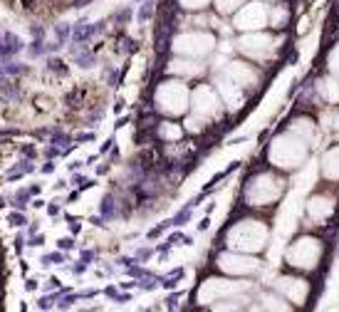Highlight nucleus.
Listing matches in <instances>:
<instances>
[{"instance_id": "obj_35", "label": "nucleus", "mask_w": 339, "mask_h": 312, "mask_svg": "<svg viewBox=\"0 0 339 312\" xmlns=\"http://www.w3.org/2000/svg\"><path fill=\"white\" fill-rule=\"evenodd\" d=\"M65 218H67V223H70V230H72V236H77V233H79V230H82V221H79V218H74V216H65Z\"/></svg>"}, {"instance_id": "obj_4", "label": "nucleus", "mask_w": 339, "mask_h": 312, "mask_svg": "<svg viewBox=\"0 0 339 312\" xmlns=\"http://www.w3.org/2000/svg\"><path fill=\"white\" fill-rule=\"evenodd\" d=\"M322 256V245L320 241L314 238H300L290 245L287 250V263L295 265V268H305V270H312L317 265V260Z\"/></svg>"}, {"instance_id": "obj_15", "label": "nucleus", "mask_w": 339, "mask_h": 312, "mask_svg": "<svg viewBox=\"0 0 339 312\" xmlns=\"http://www.w3.org/2000/svg\"><path fill=\"white\" fill-rule=\"evenodd\" d=\"M151 17H154V0H144V5H139V10H136V23L144 25Z\"/></svg>"}, {"instance_id": "obj_49", "label": "nucleus", "mask_w": 339, "mask_h": 312, "mask_svg": "<svg viewBox=\"0 0 339 312\" xmlns=\"http://www.w3.org/2000/svg\"><path fill=\"white\" fill-rule=\"evenodd\" d=\"M208 223H211L208 218H203V221H198V230H201V233H203V230H208Z\"/></svg>"}, {"instance_id": "obj_43", "label": "nucleus", "mask_w": 339, "mask_h": 312, "mask_svg": "<svg viewBox=\"0 0 339 312\" xmlns=\"http://www.w3.org/2000/svg\"><path fill=\"white\" fill-rule=\"evenodd\" d=\"M37 280H35V278H28V280H25V292H35V290H37Z\"/></svg>"}, {"instance_id": "obj_33", "label": "nucleus", "mask_w": 339, "mask_h": 312, "mask_svg": "<svg viewBox=\"0 0 339 312\" xmlns=\"http://www.w3.org/2000/svg\"><path fill=\"white\" fill-rule=\"evenodd\" d=\"M329 70L334 72V74H339V45L332 50V55H329Z\"/></svg>"}, {"instance_id": "obj_16", "label": "nucleus", "mask_w": 339, "mask_h": 312, "mask_svg": "<svg viewBox=\"0 0 339 312\" xmlns=\"http://www.w3.org/2000/svg\"><path fill=\"white\" fill-rule=\"evenodd\" d=\"M102 80H104V85H109V87H119V67L104 65V70H102Z\"/></svg>"}, {"instance_id": "obj_56", "label": "nucleus", "mask_w": 339, "mask_h": 312, "mask_svg": "<svg viewBox=\"0 0 339 312\" xmlns=\"http://www.w3.org/2000/svg\"><path fill=\"white\" fill-rule=\"evenodd\" d=\"M32 206H35V208H45V201H40V199L32 201Z\"/></svg>"}, {"instance_id": "obj_22", "label": "nucleus", "mask_w": 339, "mask_h": 312, "mask_svg": "<svg viewBox=\"0 0 339 312\" xmlns=\"http://www.w3.org/2000/svg\"><path fill=\"white\" fill-rule=\"evenodd\" d=\"M72 184H74L77 188H79V191H82V193H85V191H89V188L97 184V181H94V179H85L82 173H77V171H74V176H72Z\"/></svg>"}, {"instance_id": "obj_36", "label": "nucleus", "mask_w": 339, "mask_h": 312, "mask_svg": "<svg viewBox=\"0 0 339 312\" xmlns=\"http://www.w3.org/2000/svg\"><path fill=\"white\" fill-rule=\"evenodd\" d=\"M57 171V164H55V159H47L43 166H40V173H45V176H50V173H55Z\"/></svg>"}, {"instance_id": "obj_54", "label": "nucleus", "mask_w": 339, "mask_h": 312, "mask_svg": "<svg viewBox=\"0 0 339 312\" xmlns=\"http://www.w3.org/2000/svg\"><path fill=\"white\" fill-rule=\"evenodd\" d=\"M122 109H124V102L116 100V104H114V112H122Z\"/></svg>"}, {"instance_id": "obj_20", "label": "nucleus", "mask_w": 339, "mask_h": 312, "mask_svg": "<svg viewBox=\"0 0 339 312\" xmlns=\"http://www.w3.org/2000/svg\"><path fill=\"white\" fill-rule=\"evenodd\" d=\"M8 221H10V226H15V228L28 226V216H25V211H17V208L8 213Z\"/></svg>"}, {"instance_id": "obj_48", "label": "nucleus", "mask_w": 339, "mask_h": 312, "mask_svg": "<svg viewBox=\"0 0 339 312\" xmlns=\"http://www.w3.org/2000/svg\"><path fill=\"white\" fill-rule=\"evenodd\" d=\"M28 191H30V193H32V196H37V193L43 191V186H40V184H32V186H30V188H28Z\"/></svg>"}, {"instance_id": "obj_10", "label": "nucleus", "mask_w": 339, "mask_h": 312, "mask_svg": "<svg viewBox=\"0 0 339 312\" xmlns=\"http://www.w3.org/2000/svg\"><path fill=\"white\" fill-rule=\"evenodd\" d=\"M322 171H325L327 179H334L339 181V146L329 149L325 154V161H322Z\"/></svg>"}, {"instance_id": "obj_26", "label": "nucleus", "mask_w": 339, "mask_h": 312, "mask_svg": "<svg viewBox=\"0 0 339 312\" xmlns=\"http://www.w3.org/2000/svg\"><path fill=\"white\" fill-rule=\"evenodd\" d=\"M102 116H104V109H94V112L85 114V127H99V122H102Z\"/></svg>"}, {"instance_id": "obj_23", "label": "nucleus", "mask_w": 339, "mask_h": 312, "mask_svg": "<svg viewBox=\"0 0 339 312\" xmlns=\"http://www.w3.org/2000/svg\"><path fill=\"white\" fill-rule=\"evenodd\" d=\"M136 50H139V43H136V40H131V37H127V35L119 37V52L131 55V52H136Z\"/></svg>"}, {"instance_id": "obj_9", "label": "nucleus", "mask_w": 339, "mask_h": 312, "mask_svg": "<svg viewBox=\"0 0 339 312\" xmlns=\"http://www.w3.org/2000/svg\"><path fill=\"white\" fill-rule=\"evenodd\" d=\"M332 211H334V201L325 199V196H314V199H310V203H307V213H310V218H314V221H325V218H329Z\"/></svg>"}, {"instance_id": "obj_5", "label": "nucleus", "mask_w": 339, "mask_h": 312, "mask_svg": "<svg viewBox=\"0 0 339 312\" xmlns=\"http://www.w3.org/2000/svg\"><path fill=\"white\" fill-rule=\"evenodd\" d=\"M268 23V10L263 3H250V5H243V10L235 17V28L241 30H260Z\"/></svg>"}, {"instance_id": "obj_14", "label": "nucleus", "mask_w": 339, "mask_h": 312, "mask_svg": "<svg viewBox=\"0 0 339 312\" xmlns=\"http://www.w3.org/2000/svg\"><path fill=\"white\" fill-rule=\"evenodd\" d=\"M191 216H193V206H191V203H186L184 208H181V211H178L176 216H173V218H171V226H173V228L186 226V223L191 221Z\"/></svg>"}, {"instance_id": "obj_58", "label": "nucleus", "mask_w": 339, "mask_h": 312, "mask_svg": "<svg viewBox=\"0 0 339 312\" xmlns=\"http://www.w3.org/2000/svg\"><path fill=\"white\" fill-rule=\"evenodd\" d=\"M5 206H8V199H5V196H0V208H5Z\"/></svg>"}, {"instance_id": "obj_31", "label": "nucleus", "mask_w": 339, "mask_h": 312, "mask_svg": "<svg viewBox=\"0 0 339 312\" xmlns=\"http://www.w3.org/2000/svg\"><path fill=\"white\" fill-rule=\"evenodd\" d=\"M285 20H287V13H285L283 8H275V15H270V23H272L275 28H280Z\"/></svg>"}, {"instance_id": "obj_19", "label": "nucleus", "mask_w": 339, "mask_h": 312, "mask_svg": "<svg viewBox=\"0 0 339 312\" xmlns=\"http://www.w3.org/2000/svg\"><path fill=\"white\" fill-rule=\"evenodd\" d=\"M55 37H57V43L59 45H65V43H70L72 40V25H55Z\"/></svg>"}, {"instance_id": "obj_59", "label": "nucleus", "mask_w": 339, "mask_h": 312, "mask_svg": "<svg viewBox=\"0 0 339 312\" xmlns=\"http://www.w3.org/2000/svg\"><path fill=\"white\" fill-rule=\"evenodd\" d=\"M136 3H142V0H136Z\"/></svg>"}, {"instance_id": "obj_47", "label": "nucleus", "mask_w": 339, "mask_h": 312, "mask_svg": "<svg viewBox=\"0 0 339 312\" xmlns=\"http://www.w3.org/2000/svg\"><path fill=\"white\" fill-rule=\"evenodd\" d=\"M82 166H87L85 161H72V164H70V171H79Z\"/></svg>"}, {"instance_id": "obj_41", "label": "nucleus", "mask_w": 339, "mask_h": 312, "mask_svg": "<svg viewBox=\"0 0 339 312\" xmlns=\"http://www.w3.org/2000/svg\"><path fill=\"white\" fill-rule=\"evenodd\" d=\"M87 268H89V263H85V260H79V263H77V265H72V272H74V275H82V272H87Z\"/></svg>"}, {"instance_id": "obj_46", "label": "nucleus", "mask_w": 339, "mask_h": 312, "mask_svg": "<svg viewBox=\"0 0 339 312\" xmlns=\"http://www.w3.org/2000/svg\"><path fill=\"white\" fill-rule=\"evenodd\" d=\"M114 302H131V292H116Z\"/></svg>"}, {"instance_id": "obj_50", "label": "nucleus", "mask_w": 339, "mask_h": 312, "mask_svg": "<svg viewBox=\"0 0 339 312\" xmlns=\"http://www.w3.org/2000/svg\"><path fill=\"white\" fill-rule=\"evenodd\" d=\"M129 124V116H124V119H116V124H114V129H122Z\"/></svg>"}, {"instance_id": "obj_6", "label": "nucleus", "mask_w": 339, "mask_h": 312, "mask_svg": "<svg viewBox=\"0 0 339 312\" xmlns=\"http://www.w3.org/2000/svg\"><path fill=\"white\" fill-rule=\"evenodd\" d=\"M218 265L226 272H238V275H248V272H255L257 270V260L248 256H241V253H221L218 256Z\"/></svg>"}, {"instance_id": "obj_2", "label": "nucleus", "mask_w": 339, "mask_h": 312, "mask_svg": "<svg viewBox=\"0 0 339 312\" xmlns=\"http://www.w3.org/2000/svg\"><path fill=\"white\" fill-rule=\"evenodd\" d=\"M265 241H268V226H263L260 221H241L238 226L228 230V245L243 253L260 250Z\"/></svg>"}, {"instance_id": "obj_3", "label": "nucleus", "mask_w": 339, "mask_h": 312, "mask_svg": "<svg viewBox=\"0 0 339 312\" xmlns=\"http://www.w3.org/2000/svg\"><path fill=\"white\" fill-rule=\"evenodd\" d=\"M283 188H285L283 179H277L272 173H260V176H255L253 181L248 184L245 196L250 201V206H268V203L280 199Z\"/></svg>"}, {"instance_id": "obj_13", "label": "nucleus", "mask_w": 339, "mask_h": 312, "mask_svg": "<svg viewBox=\"0 0 339 312\" xmlns=\"http://www.w3.org/2000/svg\"><path fill=\"white\" fill-rule=\"evenodd\" d=\"M40 263H43V268H50V265H65V263H67V253L57 248L55 253H45V256L40 258Z\"/></svg>"}, {"instance_id": "obj_42", "label": "nucleus", "mask_w": 339, "mask_h": 312, "mask_svg": "<svg viewBox=\"0 0 339 312\" xmlns=\"http://www.w3.org/2000/svg\"><path fill=\"white\" fill-rule=\"evenodd\" d=\"M89 223H92V226H97V228H102V226H107V218L99 213V216H92V218H89Z\"/></svg>"}, {"instance_id": "obj_28", "label": "nucleus", "mask_w": 339, "mask_h": 312, "mask_svg": "<svg viewBox=\"0 0 339 312\" xmlns=\"http://www.w3.org/2000/svg\"><path fill=\"white\" fill-rule=\"evenodd\" d=\"M59 211H62V199H52L47 206H45V213H47L50 218H57Z\"/></svg>"}, {"instance_id": "obj_29", "label": "nucleus", "mask_w": 339, "mask_h": 312, "mask_svg": "<svg viewBox=\"0 0 339 312\" xmlns=\"http://www.w3.org/2000/svg\"><path fill=\"white\" fill-rule=\"evenodd\" d=\"M154 253H156L154 245H144V248H139V250H136L134 256H136V260H139V263H146V260L154 256Z\"/></svg>"}, {"instance_id": "obj_18", "label": "nucleus", "mask_w": 339, "mask_h": 312, "mask_svg": "<svg viewBox=\"0 0 339 312\" xmlns=\"http://www.w3.org/2000/svg\"><path fill=\"white\" fill-rule=\"evenodd\" d=\"M30 196H32V193H30L28 188H20V191L13 196V206L17 208V211H25V208H28V203H32Z\"/></svg>"}, {"instance_id": "obj_57", "label": "nucleus", "mask_w": 339, "mask_h": 312, "mask_svg": "<svg viewBox=\"0 0 339 312\" xmlns=\"http://www.w3.org/2000/svg\"><path fill=\"white\" fill-rule=\"evenodd\" d=\"M332 122H334L332 127H334V129H339V114H334V119H332Z\"/></svg>"}, {"instance_id": "obj_44", "label": "nucleus", "mask_w": 339, "mask_h": 312, "mask_svg": "<svg viewBox=\"0 0 339 312\" xmlns=\"http://www.w3.org/2000/svg\"><path fill=\"white\" fill-rule=\"evenodd\" d=\"M35 233H40V223H37V221H32V223L28 226V230H25V238H28V236H35Z\"/></svg>"}, {"instance_id": "obj_32", "label": "nucleus", "mask_w": 339, "mask_h": 312, "mask_svg": "<svg viewBox=\"0 0 339 312\" xmlns=\"http://www.w3.org/2000/svg\"><path fill=\"white\" fill-rule=\"evenodd\" d=\"M25 245H28V248H40V245H45V236L43 233L28 236V238H25Z\"/></svg>"}, {"instance_id": "obj_17", "label": "nucleus", "mask_w": 339, "mask_h": 312, "mask_svg": "<svg viewBox=\"0 0 339 312\" xmlns=\"http://www.w3.org/2000/svg\"><path fill=\"white\" fill-rule=\"evenodd\" d=\"M3 70H5L8 77H17V74H25V72H28V65L15 62V60H8V62H3Z\"/></svg>"}, {"instance_id": "obj_1", "label": "nucleus", "mask_w": 339, "mask_h": 312, "mask_svg": "<svg viewBox=\"0 0 339 312\" xmlns=\"http://www.w3.org/2000/svg\"><path fill=\"white\" fill-rule=\"evenodd\" d=\"M307 156V146H305V139H300L295 131L285 134V136H277L272 146H270V161L280 169H297Z\"/></svg>"}, {"instance_id": "obj_45", "label": "nucleus", "mask_w": 339, "mask_h": 312, "mask_svg": "<svg viewBox=\"0 0 339 312\" xmlns=\"http://www.w3.org/2000/svg\"><path fill=\"white\" fill-rule=\"evenodd\" d=\"M37 107H40V109H47V112H50V109H52V100H43V97H37Z\"/></svg>"}, {"instance_id": "obj_40", "label": "nucleus", "mask_w": 339, "mask_h": 312, "mask_svg": "<svg viewBox=\"0 0 339 312\" xmlns=\"http://www.w3.org/2000/svg\"><path fill=\"white\" fill-rule=\"evenodd\" d=\"M82 260H85V263H94V260H97V250H94V248L82 250Z\"/></svg>"}, {"instance_id": "obj_51", "label": "nucleus", "mask_w": 339, "mask_h": 312, "mask_svg": "<svg viewBox=\"0 0 339 312\" xmlns=\"http://www.w3.org/2000/svg\"><path fill=\"white\" fill-rule=\"evenodd\" d=\"M107 171H109V164H107V161H104V164H99V166H97V173H99V176H102V173H107Z\"/></svg>"}, {"instance_id": "obj_39", "label": "nucleus", "mask_w": 339, "mask_h": 312, "mask_svg": "<svg viewBox=\"0 0 339 312\" xmlns=\"http://www.w3.org/2000/svg\"><path fill=\"white\" fill-rule=\"evenodd\" d=\"M114 136H109V139H107V142L102 144V146H99V156H104V154H109V151H112V146H114Z\"/></svg>"}, {"instance_id": "obj_27", "label": "nucleus", "mask_w": 339, "mask_h": 312, "mask_svg": "<svg viewBox=\"0 0 339 312\" xmlns=\"http://www.w3.org/2000/svg\"><path fill=\"white\" fill-rule=\"evenodd\" d=\"M131 17H134V8H124V10H119V13L112 15V20H116L119 25H127Z\"/></svg>"}, {"instance_id": "obj_38", "label": "nucleus", "mask_w": 339, "mask_h": 312, "mask_svg": "<svg viewBox=\"0 0 339 312\" xmlns=\"http://www.w3.org/2000/svg\"><path fill=\"white\" fill-rule=\"evenodd\" d=\"M20 154L25 156V159H35L37 151H35V146H32V144H25V146H20Z\"/></svg>"}, {"instance_id": "obj_8", "label": "nucleus", "mask_w": 339, "mask_h": 312, "mask_svg": "<svg viewBox=\"0 0 339 312\" xmlns=\"http://www.w3.org/2000/svg\"><path fill=\"white\" fill-rule=\"evenodd\" d=\"M275 287L287 300H292V302H302V300L307 298V283L305 280H297V278H280L275 283Z\"/></svg>"}, {"instance_id": "obj_7", "label": "nucleus", "mask_w": 339, "mask_h": 312, "mask_svg": "<svg viewBox=\"0 0 339 312\" xmlns=\"http://www.w3.org/2000/svg\"><path fill=\"white\" fill-rule=\"evenodd\" d=\"M241 50L250 57H265L272 52V37L270 35H260V32L245 35L241 40Z\"/></svg>"}, {"instance_id": "obj_53", "label": "nucleus", "mask_w": 339, "mask_h": 312, "mask_svg": "<svg viewBox=\"0 0 339 312\" xmlns=\"http://www.w3.org/2000/svg\"><path fill=\"white\" fill-rule=\"evenodd\" d=\"M50 287H57V290H59V287H62L59 278H55V275H52V278H50Z\"/></svg>"}, {"instance_id": "obj_34", "label": "nucleus", "mask_w": 339, "mask_h": 312, "mask_svg": "<svg viewBox=\"0 0 339 312\" xmlns=\"http://www.w3.org/2000/svg\"><path fill=\"white\" fill-rule=\"evenodd\" d=\"M30 35H32V40H45V25H40V23L30 25Z\"/></svg>"}, {"instance_id": "obj_30", "label": "nucleus", "mask_w": 339, "mask_h": 312, "mask_svg": "<svg viewBox=\"0 0 339 312\" xmlns=\"http://www.w3.org/2000/svg\"><path fill=\"white\" fill-rule=\"evenodd\" d=\"M57 248H59V250H65V253H70V250L77 248V243H74L72 236H67V238H59V241H57Z\"/></svg>"}, {"instance_id": "obj_24", "label": "nucleus", "mask_w": 339, "mask_h": 312, "mask_svg": "<svg viewBox=\"0 0 339 312\" xmlns=\"http://www.w3.org/2000/svg\"><path fill=\"white\" fill-rule=\"evenodd\" d=\"M215 5H218V10L223 15H228V13H233V10H238L243 5V0H215Z\"/></svg>"}, {"instance_id": "obj_25", "label": "nucleus", "mask_w": 339, "mask_h": 312, "mask_svg": "<svg viewBox=\"0 0 339 312\" xmlns=\"http://www.w3.org/2000/svg\"><path fill=\"white\" fill-rule=\"evenodd\" d=\"M169 241L173 248H178V245H193V238L191 236H186V233H171Z\"/></svg>"}, {"instance_id": "obj_11", "label": "nucleus", "mask_w": 339, "mask_h": 312, "mask_svg": "<svg viewBox=\"0 0 339 312\" xmlns=\"http://www.w3.org/2000/svg\"><path fill=\"white\" fill-rule=\"evenodd\" d=\"M45 72L47 74H57V77H67V62L57 55L45 57Z\"/></svg>"}, {"instance_id": "obj_52", "label": "nucleus", "mask_w": 339, "mask_h": 312, "mask_svg": "<svg viewBox=\"0 0 339 312\" xmlns=\"http://www.w3.org/2000/svg\"><path fill=\"white\" fill-rule=\"evenodd\" d=\"M67 186H70V184H67L65 179H59V181L55 184V191H62V188H67Z\"/></svg>"}, {"instance_id": "obj_21", "label": "nucleus", "mask_w": 339, "mask_h": 312, "mask_svg": "<svg viewBox=\"0 0 339 312\" xmlns=\"http://www.w3.org/2000/svg\"><path fill=\"white\" fill-rule=\"evenodd\" d=\"M28 55L30 57H47V45H45V40H32V43L28 45Z\"/></svg>"}, {"instance_id": "obj_37", "label": "nucleus", "mask_w": 339, "mask_h": 312, "mask_svg": "<svg viewBox=\"0 0 339 312\" xmlns=\"http://www.w3.org/2000/svg\"><path fill=\"white\" fill-rule=\"evenodd\" d=\"M94 139H97V134H94V131H82V134H77V136H74V142H77V144L94 142Z\"/></svg>"}, {"instance_id": "obj_12", "label": "nucleus", "mask_w": 339, "mask_h": 312, "mask_svg": "<svg viewBox=\"0 0 339 312\" xmlns=\"http://www.w3.org/2000/svg\"><path fill=\"white\" fill-rule=\"evenodd\" d=\"M184 268H176L171 270V272H166V275H158V283H161V287H166V290H171V287H176L178 285V280L184 278Z\"/></svg>"}, {"instance_id": "obj_55", "label": "nucleus", "mask_w": 339, "mask_h": 312, "mask_svg": "<svg viewBox=\"0 0 339 312\" xmlns=\"http://www.w3.org/2000/svg\"><path fill=\"white\" fill-rule=\"evenodd\" d=\"M3 82H8V74H5V70H3V65H0V85Z\"/></svg>"}]
</instances>
